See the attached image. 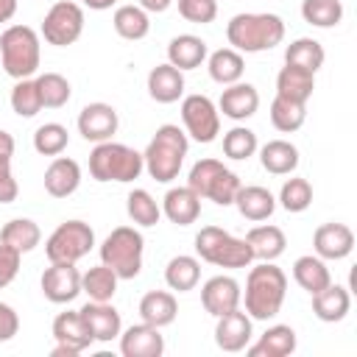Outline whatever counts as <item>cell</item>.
<instances>
[{
    "mask_svg": "<svg viewBox=\"0 0 357 357\" xmlns=\"http://www.w3.org/2000/svg\"><path fill=\"white\" fill-rule=\"evenodd\" d=\"M120 117L109 103H86L78 114V134L86 142H106L117 134Z\"/></svg>",
    "mask_w": 357,
    "mask_h": 357,
    "instance_id": "4fadbf2b",
    "label": "cell"
},
{
    "mask_svg": "<svg viewBox=\"0 0 357 357\" xmlns=\"http://www.w3.org/2000/svg\"><path fill=\"white\" fill-rule=\"evenodd\" d=\"M279 204L287 209V212H304L310 204H312V187L307 178H287L279 190Z\"/></svg>",
    "mask_w": 357,
    "mask_h": 357,
    "instance_id": "7dc6e473",
    "label": "cell"
},
{
    "mask_svg": "<svg viewBox=\"0 0 357 357\" xmlns=\"http://www.w3.org/2000/svg\"><path fill=\"white\" fill-rule=\"evenodd\" d=\"M198 279H201V262L195 257H190V254L173 257L167 262V268H165V282H167L170 290L187 293V290H192L198 284Z\"/></svg>",
    "mask_w": 357,
    "mask_h": 357,
    "instance_id": "e575fe53",
    "label": "cell"
},
{
    "mask_svg": "<svg viewBox=\"0 0 357 357\" xmlns=\"http://www.w3.org/2000/svg\"><path fill=\"white\" fill-rule=\"evenodd\" d=\"M78 312H81L86 329L92 332V337H95L98 343H109V340L120 337L123 321H120V312H117L109 301H86Z\"/></svg>",
    "mask_w": 357,
    "mask_h": 357,
    "instance_id": "e0dca14e",
    "label": "cell"
},
{
    "mask_svg": "<svg viewBox=\"0 0 357 357\" xmlns=\"http://www.w3.org/2000/svg\"><path fill=\"white\" fill-rule=\"evenodd\" d=\"M287 293V276L273 262H259L245 279V312L251 321H268L279 315Z\"/></svg>",
    "mask_w": 357,
    "mask_h": 357,
    "instance_id": "6da1fadb",
    "label": "cell"
},
{
    "mask_svg": "<svg viewBox=\"0 0 357 357\" xmlns=\"http://www.w3.org/2000/svg\"><path fill=\"white\" fill-rule=\"evenodd\" d=\"M251 335H254L251 332V315L243 312L240 307L218 315V326H215V343H218V349H223L229 354L243 351L251 343Z\"/></svg>",
    "mask_w": 357,
    "mask_h": 357,
    "instance_id": "9a60e30c",
    "label": "cell"
},
{
    "mask_svg": "<svg viewBox=\"0 0 357 357\" xmlns=\"http://www.w3.org/2000/svg\"><path fill=\"white\" fill-rule=\"evenodd\" d=\"M170 3H173V0H139V8H145V11H151V14H162V11L170 8Z\"/></svg>",
    "mask_w": 357,
    "mask_h": 357,
    "instance_id": "816d5d0a",
    "label": "cell"
},
{
    "mask_svg": "<svg viewBox=\"0 0 357 357\" xmlns=\"http://www.w3.org/2000/svg\"><path fill=\"white\" fill-rule=\"evenodd\" d=\"M259 162L273 176H290L298 167V148L287 139H271L259 148Z\"/></svg>",
    "mask_w": 357,
    "mask_h": 357,
    "instance_id": "4dcf8cb0",
    "label": "cell"
},
{
    "mask_svg": "<svg viewBox=\"0 0 357 357\" xmlns=\"http://www.w3.org/2000/svg\"><path fill=\"white\" fill-rule=\"evenodd\" d=\"M226 39L237 53H262L284 39V22L279 14H234L226 25Z\"/></svg>",
    "mask_w": 357,
    "mask_h": 357,
    "instance_id": "7a4b0ae2",
    "label": "cell"
},
{
    "mask_svg": "<svg viewBox=\"0 0 357 357\" xmlns=\"http://www.w3.org/2000/svg\"><path fill=\"white\" fill-rule=\"evenodd\" d=\"M120 351L123 357H162L165 337L151 324H131L126 332H120Z\"/></svg>",
    "mask_w": 357,
    "mask_h": 357,
    "instance_id": "ac0fdd59",
    "label": "cell"
},
{
    "mask_svg": "<svg viewBox=\"0 0 357 357\" xmlns=\"http://www.w3.org/2000/svg\"><path fill=\"white\" fill-rule=\"evenodd\" d=\"M11 109L20 117H33V114H39L45 109L39 86H36V78H20L14 84V89H11Z\"/></svg>",
    "mask_w": 357,
    "mask_h": 357,
    "instance_id": "ee69618b",
    "label": "cell"
},
{
    "mask_svg": "<svg viewBox=\"0 0 357 357\" xmlns=\"http://www.w3.org/2000/svg\"><path fill=\"white\" fill-rule=\"evenodd\" d=\"M11 156H14V137L0 128V204L17 201V178L11 173Z\"/></svg>",
    "mask_w": 357,
    "mask_h": 357,
    "instance_id": "b9f144b4",
    "label": "cell"
},
{
    "mask_svg": "<svg viewBox=\"0 0 357 357\" xmlns=\"http://www.w3.org/2000/svg\"><path fill=\"white\" fill-rule=\"evenodd\" d=\"M39 240H42V231L31 218H14L0 229V243L20 254L33 251L39 245Z\"/></svg>",
    "mask_w": 357,
    "mask_h": 357,
    "instance_id": "d6a6232c",
    "label": "cell"
},
{
    "mask_svg": "<svg viewBox=\"0 0 357 357\" xmlns=\"http://www.w3.org/2000/svg\"><path fill=\"white\" fill-rule=\"evenodd\" d=\"M293 279L298 282L301 290H307L310 296H315L318 290H324L332 282V273H329L326 262L318 254L315 257L312 254H304V257H298L293 262Z\"/></svg>",
    "mask_w": 357,
    "mask_h": 357,
    "instance_id": "1f68e13d",
    "label": "cell"
},
{
    "mask_svg": "<svg viewBox=\"0 0 357 357\" xmlns=\"http://www.w3.org/2000/svg\"><path fill=\"white\" fill-rule=\"evenodd\" d=\"M70 142V134L61 123H45L33 131V148L42 156H61Z\"/></svg>",
    "mask_w": 357,
    "mask_h": 357,
    "instance_id": "f6af8a7d",
    "label": "cell"
},
{
    "mask_svg": "<svg viewBox=\"0 0 357 357\" xmlns=\"http://www.w3.org/2000/svg\"><path fill=\"white\" fill-rule=\"evenodd\" d=\"M162 212L176 226H190L201 215V198L190 187H170L162 198Z\"/></svg>",
    "mask_w": 357,
    "mask_h": 357,
    "instance_id": "7402d4cb",
    "label": "cell"
},
{
    "mask_svg": "<svg viewBox=\"0 0 357 357\" xmlns=\"http://www.w3.org/2000/svg\"><path fill=\"white\" fill-rule=\"evenodd\" d=\"M254 151H257V134L251 131V128H245V126H234V128H229L226 134H223V153L229 156V159H248V156H254Z\"/></svg>",
    "mask_w": 357,
    "mask_h": 357,
    "instance_id": "bcb514c9",
    "label": "cell"
},
{
    "mask_svg": "<svg viewBox=\"0 0 357 357\" xmlns=\"http://www.w3.org/2000/svg\"><path fill=\"white\" fill-rule=\"evenodd\" d=\"M126 209L137 226H156L162 218V206L156 204V198L148 190H131L126 198Z\"/></svg>",
    "mask_w": 357,
    "mask_h": 357,
    "instance_id": "ab89813d",
    "label": "cell"
},
{
    "mask_svg": "<svg viewBox=\"0 0 357 357\" xmlns=\"http://www.w3.org/2000/svg\"><path fill=\"white\" fill-rule=\"evenodd\" d=\"M145 240L134 226H117L100 243V262L109 265L117 279H137L142 271Z\"/></svg>",
    "mask_w": 357,
    "mask_h": 357,
    "instance_id": "ba28073f",
    "label": "cell"
},
{
    "mask_svg": "<svg viewBox=\"0 0 357 357\" xmlns=\"http://www.w3.org/2000/svg\"><path fill=\"white\" fill-rule=\"evenodd\" d=\"M181 120L195 142H215L220 134V112L206 95H187L181 100Z\"/></svg>",
    "mask_w": 357,
    "mask_h": 357,
    "instance_id": "8fae6325",
    "label": "cell"
},
{
    "mask_svg": "<svg viewBox=\"0 0 357 357\" xmlns=\"http://www.w3.org/2000/svg\"><path fill=\"white\" fill-rule=\"evenodd\" d=\"M187 148H190V139L178 126H173V123L159 126L156 134L151 137L145 153H142L148 176L153 181H162V184L178 178V170H181L184 156H187Z\"/></svg>",
    "mask_w": 357,
    "mask_h": 357,
    "instance_id": "3957f363",
    "label": "cell"
},
{
    "mask_svg": "<svg viewBox=\"0 0 357 357\" xmlns=\"http://www.w3.org/2000/svg\"><path fill=\"white\" fill-rule=\"evenodd\" d=\"M86 8H92V11H106V8H112L117 0H81Z\"/></svg>",
    "mask_w": 357,
    "mask_h": 357,
    "instance_id": "db71d44e",
    "label": "cell"
},
{
    "mask_svg": "<svg viewBox=\"0 0 357 357\" xmlns=\"http://www.w3.org/2000/svg\"><path fill=\"white\" fill-rule=\"evenodd\" d=\"M167 61L173 67H178L181 73L184 70H195L206 61V42L195 33H178L170 39L167 45Z\"/></svg>",
    "mask_w": 357,
    "mask_h": 357,
    "instance_id": "484cf974",
    "label": "cell"
},
{
    "mask_svg": "<svg viewBox=\"0 0 357 357\" xmlns=\"http://www.w3.org/2000/svg\"><path fill=\"white\" fill-rule=\"evenodd\" d=\"M234 206L237 212L245 218V220H268L276 209V198L271 195V190L265 187H257V184H248V187H240L237 195H234Z\"/></svg>",
    "mask_w": 357,
    "mask_h": 357,
    "instance_id": "4316f807",
    "label": "cell"
},
{
    "mask_svg": "<svg viewBox=\"0 0 357 357\" xmlns=\"http://www.w3.org/2000/svg\"><path fill=\"white\" fill-rule=\"evenodd\" d=\"M145 170L142 153L123 145V142H98L89 153V173L95 181H120L128 184L134 178H139V173Z\"/></svg>",
    "mask_w": 357,
    "mask_h": 357,
    "instance_id": "277c9868",
    "label": "cell"
},
{
    "mask_svg": "<svg viewBox=\"0 0 357 357\" xmlns=\"http://www.w3.org/2000/svg\"><path fill=\"white\" fill-rule=\"evenodd\" d=\"M36 86H39V95H42V106L45 109H61V106H67V100L73 95L70 81L61 73H42L36 78Z\"/></svg>",
    "mask_w": 357,
    "mask_h": 357,
    "instance_id": "7bdbcfd3",
    "label": "cell"
},
{
    "mask_svg": "<svg viewBox=\"0 0 357 357\" xmlns=\"http://www.w3.org/2000/svg\"><path fill=\"white\" fill-rule=\"evenodd\" d=\"M81 293H86L89 301H112L117 293V273L103 262L89 268L81 273Z\"/></svg>",
    "mask_w": 357,
    "mask_h": 357,
    "instance_id": "d590c367",
    "label": "cell"
},
{
    "mask_svg": "<svg viewBox=\"0 0 357 357\" xmlns=\"http://www.w3.org/2000/svg\"><path fill=\"white\" fill-rule=\"evenodd\" d=\"M39 33L28 25H8L0 33V61L11 78H31L39 70Z\"/></svg>",
    "mask_w": 357,
    "mask_h": 357,
    "instance_id": "5b68a950",
    "label": "cell"
},
{
    "mask_svg": "<svg viewBox=\"0 0 357 357\" xmlns=\"http://www.w3.org/2000/svg\"><path fill=\"white\" fill-rule=\"evenodd\" d=\"M187 187L198 195V198H209L218 206H231L237 190L243 187L237 173H231L223 162L218 159H198L190 167L187 176Z\"/></svg>",
    "mask_w": 357,
    "mask_h": 357,
    "instance_id": "52a82bcc",
    "label": "cell"
},
{
    "mask_svg": "<svg viewBox=\"0 0 357 357\" xmlns=\"http://www.w3.org/2000/svg\"><path fill=\"white\" fill-rule=\"evenodd\" d=\"M17 14V0H0V22H8Z\"/></svg>",
    "mask_w": 357,
    "mask_h": 357,
    "instance_id": "f5cc1de1",
    "label": "cell"
},
{
    "mask_svg": "<svg viewBox=\"0 0 357 357\" xmlns=\"http://www.w3.org/2000/svg\"><path fill=\"white\" fill-rule=\"evenodd\" d=\"M20 257H22L20 251L0 243V287H8L14 282V276L20 271Z\"/></svg>",
    "mask_w": 357,
    "mask_h": 357,
    "instance_id": "681fc988",
    "label": "cell"
},
{
    "mask_svg": "<svg viewBox=\"0 0 357 357\" xmlns=\"http://www.w3.org/2000/svg\"><path fill=\"white\" fill-rule=\"evenodd\" d=\"M312 248L321 259H343L354 248V231L346 223H321L312 234Z\"/></svg>",
    "mask_w": 357,
    "mask_h": 357,
    "instance_id": "2e32d148",
    "label": "cell"
},
{
    "mask_svg": "<svg viewBox=\"0 0 357 357\" xmlns=\"http://www.w3.org/2000/svg\"><path fill=\"white\" fill-rule=\"evenodd\" d=\"M257 109H259V92H257V86H251V84H243V81H237V84H229L223 92H220V100H218V112H223L229 120H248V117H254L257 114Z\"/></svg>",
    "mask_w": 357,
    "mask_h": 357,
    "instance_id": "d6986e66",
    "label": "cell"
},
{
    "mask_svg": "<svg viewBox=\"0 0 357 357\" xmlns=\"http://www.w3.org/2000/svg\"><path fill=\"white\" fill-rule=\"evenodd\" d=\"M307 120V103H296V100H287V98H273L271 103V123L276 131L282 134H293L304 126Z\"/></svg>",
    "mask_w": 357,
    "mask_h": 357,
    "instance_id": "f35d334b",
    "label": "cell"
},
{
    "mask_svg": "<svg viewBox=\"0 0 357 357\" xmlns=\"http://www.w3.org/2000/svg\"><path fill=\"white\" fill-rule=\"evenodd\" d=\"M324 47L318 39H310V36H301L296 42H290L284 47V64H296L301 70H310V73H318L324 67Z\"/></svg>",
    "mask_w": 357,
    "mask_h": 357,
    "instance_id": "74e56055",
    "label": "cell"
},
{
    "mask_svg": "<svg viewBox=\"0 0 357 357\" xmlns=\"http://www.w3.org/2000/svg\"><path fill=\"white\" fill-rule=\"evenodd\" d=\"M81 184V167L70 156H56L45 170V190L53 198H67Z\"/></svg>",
    "mask_w": 357,
    "mask_h": 357,
    "instance_id": "ffe728a7",
    "label": "cell"
},
{
    "mask_svg": "<svg viewBox=\"0 0 357 357\" xmlns=\"http://www.w3.org/2000/svg\"><path fill=\"white\" fill-rule=\"evenodd\" d=\"M245 243H248L254 259H259V262H273V259H279V257L284 254L287 237H284V231H282L279 226L265 223V226H254V229L245 234Z\"/></svg>",
    "mask_w": 357,
    "mask_h": 357,
    "instance_id": "83f0119b",
    "label": "cell"
},
{
    "mask_svg": "<svg viewBox=\"0 0 357 357\" xmlns=\"http://www.w3.org/2000/svg\"><path fill=\"white\" fill-rule=\"evenodd\" d=\"M39 284H42V293L47 301L70 304L81 293V271L75 268V262H50V268H45Z\"/></svg>",
    "mask_w": 357,
    "mask_h": 357,
    "instance_id": "7c38bea8",
    "label": "cell"
},
{
    "mask_svg": "<svg viewBox=\"0 0 357 357\" xmlns=\"http://www.w3.org/2000/svg\"><path fill=\"white\" fill-rule=\"evenodd\" d=\"M84 33V8L73 0H59L47 8L42 20V36L47 45L67 47Z\"/></svg>",
    "mask_w": 357,
    "mask_h": 357,
    "instance_id": "30bf717a",
    "label": "cell"
},
{
    "mask_svg": "<svg viewBox=\"0 0 357 357\" xmlns=\"http://www.w3.org/2000/svg\"><path fill=\"white\" fill-rule=\"evenodd\" d=\"M95 245V231L84 220H64L53 229L45 243V254L50 262H78Z\"/></svg>",
    "mask_w": 357,
    "mask_h": 357,
    "instance_id": "9c48e42d",
    "label": "cell"
},
{
    "mask_svg": "<svg viewBox=\"0 0 357 357\" xmlns=\"http://www.w3.org/2000/svg\"><path fill=\"white\" fill-rule=\"evenodd\" d=\"M243 301V290H240V282L234 276H212L204 282L201 287V304L209 315H223L229 310H237Z\"/></svg>",
    "mask_w": 357,
    "mask_h": 357,
    "instance_id": "5bb4252c",
    "label": "cell"
},
{
    "mask_svg": "<svg viewBox=\"0 0 357 357\" xmlns=\"http://www.w3.org/2000/svg\"><path fill=\"white\" fill-rule=\"evenodd\" d=\"M148 95L156 103H176L184 95V73L178 67L167 64H156L148 73Z\"/></svg>",
    "mask_w": 357,
    "mask_h": 357,
    "instance_id": "44dd1931",
    "label": "cell"
},
{
    "mask_svg": "<svg viewBox=\"0 0 357 357\" xmlns=\"http://www.w3.org/2000/svg\"><path fill=\"white\" fill-rule=\"evenodd\" d=\"M178 14L187 22H198L206 25L218 17V3L215 0H178Z\"/></svg>",
    "mask_w": 357,
    "mask_h": 357,
    "instance_id": "c3c4849f",
    "label": "cell"
},
{
    "mask_svg": "<svg viewBox=\"0 0 357 357\" xmlns=\"http://www.w3.org/2000/svg\"><path fill=\"white\" fill-rule=\"evenodd\" d=\"M206 67H209V78L218 81V84H223V86L237 84V81L243 78V73H245V61H243V56H240L234 47H220V50H215V53L209 56Z\"/></svg>",
    "mask_w": 357,
    "mask_h": 357,
    "instance_id": "836d02e7",
    "label": "cell"
},
{
    "mask_svg": "<svg viewBox=\"0 0 357 357\" xmlns=\"http://www.w3.org/2000/svg\"><path fill=\"white\" fill-rule=\"evenodd\" d=\"M176 312H178V301L173 293L167 290H148L142 298H139V318L156 329L162 326H170L176 321Z\"/></svg>",
    "mask_w": 357,
    "mask_h": 357,
    "instance_id": "d4e9b609",
    "label": "cell"
},
{
    "mask_svg": "<svg viewBox=\"0 0 357 357\" xmlns=\"http://www.w3.org/2000/svg\"><path fill=\"white\" fill-rule=\"evenodd\" d=\"M312 89H315V73L310 70H301L296 64H284L276 75V95L279 98H287V100H296V103H307L312 98Z\"/></svg>",
    "mask_w": 357,
    "mask_h": 357,
    "instance_id": "cb8c5ba5",
    "label": "cell"
},
{
    "mask_svg": "<svg viewBox=\"0 0 357 357\" xmlns=\"http://www.w3.org/2000/svg\"><path fill=\"white\" fill-rule=\"evenodd\" d=\"M304 22L315 28H332L343 20V3L340 0H304L301 3Z\"/></svg>",
    "mask_w": 357,
    "mask_h": 357,
    "instance_id": "60d3db41",
    "label": "cell"
},
{
    "mask_svg": "<svg viewBox=\"0 0 357 357\" xmlns=\"http://www.w3.org/2000/svg\"><path fill=\"white\" fill-rule=\"evenodd\" d=\"M112 25L117 31V36L128 39V42H137V39H145L148 31H151V20H148V11L139 8V6H120L112 17Z\"/></svg>",
    "mask_w": 357,
    "mask_h": 357,
    "instance_id": "8d00e7d4",
    "label": "cell"
},
{
    "mask_svg": "<svg viewBox=\"0 0 357 357\" xmlns=\"http://www.w3.org/2000/svg\"><path fill=\"white\" fill-rule=\"evenodd\" d=\"M195 254L218 268H248L254 262V254L245 243V237H234L220 226H204L195 234Z\"/></svg>",
    "mask_w": 357,
    "mask_h": 357,
    "instance_id": "8992f818",
    "label": "cell"
},
{
    "mask_svg": "<svg viewBox=\"0 0 357 357\" xmlns=\"http://www.w3.org/2000/svg\"><path fill=\"white\" fill-rule=\"evenodd\" d=\"M17 332H20V315L14 312V307L0 301V343L11 340Z\"/></svg>",
    "mask_w": 357,
    "mask_h": 357,
    "instance_id": "f907efd6",
    "label": "cell"
},
{
    "mask_svg": "<svg viewBox=\"0 0 357 357\" xmlns=\"http://www.w3.org/2000/svg\"><path fill=\"white\" fill-rule=\"evenodd\" d=\"M351 310V296L343 284H326L324 290H318L312 296V312L326 321V324H335V321H343Z\"/></svg>",
    "mask_w": 357,
    "mask_h": 357,
    "instance_id": "f1b7e54d",
    "label": "cell"
},
{
    "mask_svg": "<svg viewBox=\"0 0 357 357\" xmlns=\"http://www.w3.org/2000/svg\"><path fill=\"white\" fill-rule=\"evenodd\" d=\"M75 354H78V351L70 349V346H64V343H56L53 351H50V357H75Z\"/></svg>",
    "mask_w": 357,
    "mask_h": 357,
    "instance_id": "11a10c76",
    "label": "cell"
},
{
    "mask_svg": "<svg viewBox=\"0 0 357 357\" xmlns=\"http://www.w3.org/2000/svg\"><path fill=\"white\" fill-rule=\"evenodd\" d=\"M245 351L251 357H287L296 351V332L287 324H273L259 335L257 343H248Z\"/></svg>",
    "mask_w": 357,
    "mask_h": 357,
    "instance_id": "603a6c76",
    "label": "cell"
},
{
    "mask_svg": "<svg viewBox=\"0 0 357 357\" xmlns=\"http://www.w3.org/2000/svg\"><path fill=\"white\" fill-rule=\"evenodd\" d=\"M53 337H56V343H64V346L75 349L78 354L95 343V337L86 329L81 312H70V310L67 312H59L53 318Z\"/></svg>",
    "mask_w": 357,
    "mask_h": 357,
    "instance_id": "f546056e",
    "label": "cell"
}]
</instances>
